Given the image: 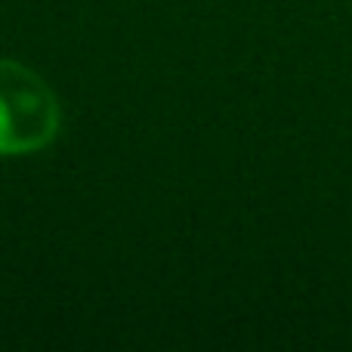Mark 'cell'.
Returning <instances> with one entry per match:
<instances>
[{"instance_id":"obj_1","label":"cell","mask_w":352,"mask_h":352,"mask_svg":"<svg viewBox=\"0 0 352 352\" xmlns=\"http://www.w3.org/2000/svg\"><path fill=\"white\" fill-rule=\"evenodd\" d=\"M59 124V99L47 80L22 62L0 59V158L47 148Z\"/></svg>"}]
</instances>
